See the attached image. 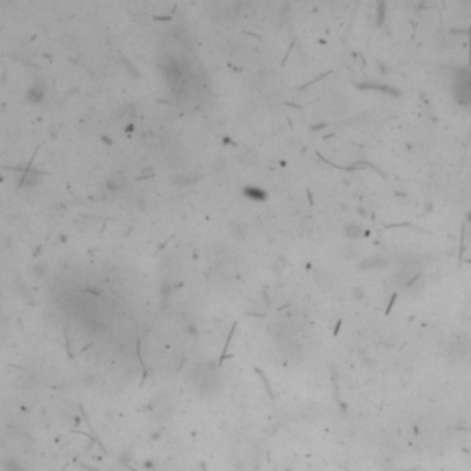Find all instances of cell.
<instances>
[{
  "label": "cell",
  "instance_id": "cell-6",
  "mask_svg": "<svg viewBox=\"0 0 471 471\" xmlns=\"http://www.w3.org/2000/svg\"><path fill=\"white\" fill-rule=\"evenodd\" d=\"M123 177L122 175H112L110 179H107V182H105V186H107V190L109 192H118L120 188H123Z\"/></svg>",
  "mask_w": 471,
  "mask_h": 471
},
{
  "label": "cell",
  "instance_id": "cell-10",
  "mask_svg": "<svg viewBox=\"0 0 471 471\" xmlns=\"http://www.w3.org/2000/svg\"><path fill=\"white\" fill-rule=\"evenodd\" d=\"M352 297H354L355 300H363V298H365V291H363L361 287H354V289H352Z\"/></svg>",
  "mask_w": 471,
  "mask_h": 471
},
{
  "label": "cell",
  "instance_id": "cell-11",
  "mask_svg": "<svg viewBox=\"0 0 471 471\" xmlns=\"http://www.w3.org/2000/svg\"><path fill=\"white\" fill-rule=\"evenodd\" d=\"M468 221H470V223H471V212L468 213Z\"/></svg>",
  "mask_w": 471,
  "mask_h": 471
},
{
  "label": "cell",
  "instance_id": "cell-9",
  "mask_svg": "<svg viewBox=\"0 0 471 471\" xmlns=\"http://www.w3.org/2000/svg\"><path fill=\"white\" fill-rule=\"evenodd\" d=\"M32 272L35 274V278H43L46 274V263H35Z\"/></svg>",
  "mask_w": 471,
  "mask_h": 471
},
{
  "label": "cell",
  "instance_id": "cell-3",
  "mask_svg": "<svg viewBox=\"0 0 471 471\" xmlns=\"http://www.w3.org/2000/svg\"><path fill=\"white\" fill-rule=\"evenodd\" d=\"M342 234L346 239H359L363 236V228L357 223H348V225H344Z\"/></svg>",
  "mask_w": 471,
  "mask_h": 471
},
{
  "label": "cell",
  "instance_id": "cell-4",
  "mask_svg": "<svg viewBox=\"0 0 471 471\" xmlns=\"http://www.w3.org/2000/svg\"><path fill=\"white\" fill-rule=\"evenodd\" d=\"M388 263L387 258L383 256H375V258H368L361 263V269H377V267H385Z\"/></svg>",
  "mask_w": 471,
  "mask_h": 471
},
{
  "label": "cell",
  "instance_id": "cell-1",
  "mask_svg": "<svg viewBox=\"0 0 471 471\" xmlns=\"http://www.w3.org/2000/svg\"><path fill=\"white\" fill-rule=\"evenodd\" d=\"M455 96L462 105L471 107V70H462L453 83Z\"/></svg>",
  "mask_w": 471,
  "mask_h": 471
},
{
  "label": "cell",
  "instance_id": "cell-7",
  "mask_svg": "<svg viewBox=\"0 0 471 471\" xmlns=\"http://www.w3.org/2000/svg\"><path fill=\"white\" fill-rule=\"evenodd\" d=\"M230 232H232L234 238L238 239H243L247 236V226L241 225L239 221H236V223H232V226H230Z\"/></svg>",
  "mask_w": 471,
  "mask_h": 471
},
{
  "label": "cell",
  "instance_id": "cell-2",
  "mask_svg": "<svg viewBox=\"0 0 471 471\" xmlns=\"http://www.w3.org/2000/svg\"><path fill=\"white\" fill-rule=\"evenodd\" d=\"M451 355H457V357H466L468 352H470V341L468 337H457L451 341V348H449Z\"/></svg>",
  "mask_w": 471,
  "mask_h": 471
},
{
  "label": "cell",
  "instance_id": "cell-8",
  "mask_svg": "<svg viewBox=\"0 0 471 471\" xmlns=\"http://www.w3.org/2000/svg\"><path fill=\"white\" fill-rule=\"evenodd\" d=\"M43 98H45V92H43L41 87H32L30 92H28V100H30L32 104H39Z\"/></svg>",
  "mask_w": 471,
  "mask_h": 471
},
{
  "label": "cell",
  "instance_id": "cell-5",
  "mask_svg": "<svg viewBox=\"0 0 471 471\" xmlns=\"http://www.w3.org/2000/svg\"><path fill=\"white\" fill-rule=\"evenodd\" d=\"M243 194H245L249 199H254V201H263L265 197H267V194H265L263 190L256 186H247L245 190H243Z\"/></svg>",
  "mask_w": 471,
  "mask_h": 471
}]
</instances>
